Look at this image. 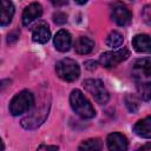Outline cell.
<instances>
[{"instance_id": "cell-1", "label": "cell", "mask_w": 151, "mask_h": 151, "mask_svg": "<svg viewBox=\"0 0 151 151\" xmlns=\"http://www.w3.org/2000/svg\"><path fill=\"white\" fill-rule=\"evenodd\" d=\"M70 104L72 110L78 114L79 117L84 119H91L96 116V111L91 103L85 98L83 92L80 90H73L70 94Z\"/></svg>"}, {"instance_id": "cell-2", "label": "cell", "mask_w": 151, "mask_h": 151, "mask_svg": "<svg viewBox=\"0 0 151 151\" xmlns=\"http://www.w3.org/2000/svg\"><path fill=\"white\" fill-rule=\"evenodd\" d=\"M34 105V96L28 90H22L17 93L9 103V112L12 116H20L29 111Z\"/></svg>"}, {"instance_id": "cell-3", "label": "cell", "mask_w": 151, "mask_h": 151, "mask_svg": "<svg viewBox=\"0 0 151 151\" xmlns=\"http://www.w3.org/2000/svg\"><path fill=\"white\" fill-rule=\"evenodd\" d=\"M55 72L57 76L68 83H72L77 80L80 76V68L76 60L71 58H64L55 65Z\"/></svg>"}, {"instance_id": "cell-4", "label": "cell", "mask_w": 151, "mask_h": 151, "mask_svg": "<svg viewBox=\"0 0 151 151\" xmlns=\"http://www.w3.org/2000/svg\"><path fill=\"white\" fill-rule=\"evenodd\" d=\"M84 87L94 98V100L98 104L104 105L109 101L110 94H109V91L106 90V87L104 86V83L101 80H99V79H86L84 81Z\"/></svg>"}, {"instance_id": "cell-5", "label": "cell", "mask_w": 151, "mask_h": 151, "mask_svg": "<svg viewBox=\"0 0 151 151\" xmlns=\"http://www.w3.org/2000/svg\"><path fill=\"white\" fill-rule=\"evenodd\" d=\"M48 109H50V104L48 103H45L39 109H35L29 116H27L24 119H21V126L24 129H26V130H34V129H37L47 118Z\"/></svg>"}, {"instance_id": "cell-6", "label": "cell", "mask_w": 151, "mask_h": 151, "mask_svg": "<svg viewBox=\"0 0 151 151\" xmlns=\"http://www.w3.org/2000/svg\"><path fill=\"white\" fill-rule=\"evenodd\" d=\"M129 57H130L129 50L126 47H123L117 51H110L103 53L99 57V64L106 68H111V67H116L122 61L126 60Z\"/></svg>"}, {"instance_id": "cell-7", "label": "cell", "mask_w": 151, "mask_h": 151, "mask_svg": "<svg viewBox=\"0 0 151 151\" xmlns=\"http://www.w3.org/2000/svg\"><path fill=\"white\" fill-rule=\"evenodd\" d=\"M132 74L136 80V84L140 83H150V76H151V60L150 57H145L142 59H138L133 64Z\"/></svg>"}, {"instance_id": "cell-8", "label": "cell", "mask_w": 151, "mask_h": 151, "mask_svg": "<svg viewBox=\"0 0 151 151\" xmlns=\"http://www.w3.org/2000/svg\"><path fill=\"white\" fill-rule=\"evenodd\" d=\"M111 17H112L113 21L119 26H126L132 20V13L130 12V9L126 6H124L122 4H116L112 7Z\"/></svg>"}, {"instance_id": "cell-9", "label": "cell", "mask_w": 151, "mask_h": 151, "mask_svg": "<svg viewBox=\"0 0 151 151\" xmlns=\"http://www.w3.org/2000/svg\"><path fill=\"white\" fill-rule=\"evenodd\" d=\"M106 144H107V149L110 151H126L127 146H129L126 137L124 134H122L120 132L110 133L107 136Z\"/></svg>"}, {"instance_id": "cell-10", "label": "cell", "mask_w": 151, "mask_h": 151, "mask_svg": "<svg viewBox=\"0 0 151 151\" xmlns=\"http://www.w3.org/2000/svg\"><path fill=\"white\" fill-rule=\"evenodd\" d=\"M42 14V7L38 2H32L29 4L22 12V25L28 26L31 25L34 20L40 18Z\"/></svg>"}, {"instance_id": "cell-11", "label": "cell", "mask_w": 151, "mask_h": 151, "mask_svg": "<svg viewBox=\"0 0 151 151\" xmlns=\"http://www.w3.org/2000/svg\"><path fill=\"white\" fill-rule=\"evenodd\" d=\"M53 42H54V47L59 52H67L72 45L71 34L66 29H59L54 35Z\"/></svg>"}, {"instance_id": "cell-12", "label": "cell", "mask_w": 151, "mask_h": 151, "mask_svg": "<svg viewBox=\"0 0 151 151\" xmlns=\"http://www.w3.org/2000/svg\"><path fill=\"white\" fill-rule=\"evenodd\" d=\"M14 15V5L7 0H0V26H8Z\"/></svg>"}, {"instance_id": "cell-13", "label": "cell", "mask_w": 151, "mask_h": 151, "mask_svg": "<svg viewBox=\"0 0 151 151\" xmlns=\"http://www.w3.org/2000/svg\"><path fill=\"white\" fill-rule=\"evenodd\" d=\"M51 38V31L46 24H40L35 26L32 31V40L38 44H46Z\"/></svg>"}, {"instance_id": "cell-14", "label": "cell", "mask_w": 151, "mask_h": 151, "mask_svg": "<svg viewBox=\"0 0 151 151\" xmlns=\"http://www.w3.org/2000/svg\"><path fill=\"white\" fill-rule=\"evenodd\" d=\"M133 132L142 138L149 139L151 137V117L149 116L142 120H138L133 125Z\"/></svg>"}, {"instance_id": "cell-15", "label": "cell", "mask_w": 151, "mask_h": 151, "mask_svg": "<svg viewBox=\"0 0 151 151\" xmlns=\"http://www.w3.org/2000/svg\"><path fill=\"white\" fill-rule=\"evenodd\" d=\"M132 46L139 53H150V37L147 34H137L132 39Z\"/></svg>"}, {"instance_id": "cell-16", "label": "cell", "mask_w": 151, "mask_h": 151, "mask_svg": "<svg viewBox=\"0 0 151 151\" xmlns=\"http://www.w3.org/2000/svg\"><path fill=\"white\" fill-rule=\"evenodd\" d=\"M74 48H76V52L78 54H81V55L88 54L94 48V41L91 38L80 37V38L77 39V41L74 44Z\"/></svg>"}, {"instance_id": "cell-17", "label": "cell", "mask_w": 151, "mask_h": 151, "mask_svg": "<svg viewBox=\"0 0 151 151\" xmlns=\"http://www.w3.org/2000/svg\"><path fill=\"white\" fill-rule=\"evenodd\" d=\"M103 147V143L100 138H88L83 140L79 146L78 150L79 151H100Z\"/></svg>"}, {"instance_id": "cell-18", "label": "cell", "mask_w": 151, "mask_h": 151, "mask_svg": "<svg viewBox=\"0 0 151 151\" xmlns=\"http://www.w3.org/2000/svg\"><path fill=\"white\" fill-rule=\"evenodd\" d=\"M105 42H106V45H107L109 47H111V48H117V47L122 46V44H123V35H122L119 32L113 31V32H111V33L107 35Z\"/></svg>"}, {"instance_id": "cell-19", "label": "cell", "mask_w": 151, "mask_h": 151, "mask_svg": "<svg viewBox=\"0 0 151 151\" xmlns=\"http://www.w3.org/2000/svg\"><path fill=\"white\" fill-rule=\"evenodd\" d=\"M124 100H125V105H126V107H127V110L130 112L134 113V112L138 111V109H139V99L134 94H127Z\"/></svg>"}, {"instance_id": "cell-20", "label": "cell", "mask_w": 151, "mask_h": 151, "mask_svg": "<svg viewBox=\"0 0 151 151\" xmlns=\"http://www.w3.org/2000/svg\"><path fill=\"white\" fill-rule=\"evenodd\" d=\"M137 90H138L140 97L145 101H149L150 100V98H151V86H150V83H140V84H137Z\"/></svg>"}, {"instance_id": "cell-21", "label": "cell", "mask_w": 151, "mask_h": 151, "mask_svg": "<svg viewBox=\"0 0 151 151\" xmlns=\"http://www.w3.org/2000/svg\"><path fill=\"white\" fill-rule=\"evenodd\" d=\"M53 21L55 24H58V25H63V24H65L67 21V15L65 13H63V12H57L53 15Z\"/></svg>"}, {"instance_id": "cell-22", "label": "cell", "mask_w": 151, "mask_h": 151, "mask_svg": "<svg viewBox=\"0 0 151 151\" xmlns=\"http://www.w3.org/2000/svg\"><path fill=\"white\" fill-rule=\"evenodd\" d=\"M19 35H20V32H19L18 29H14V31L9 32V34L7 35V42H8V44L15 42V41L19 39Z\"/></svg>"}, {"instance_id": "cell-23", "label": "cell", "mask_w": 151, "mask_h": 151, "mask_svg": "<svg viewBox=\"0 0 151 151\" xmlns=\"http://www.w3.org/2000/svg\"><path fill=\"white\" fill-rule=\"evenodd\" d=\"M37 151H58V146L55 145H46V144H41Z\"/></svg>"}, {"instance_id": "cell-24", "label": "cell", "mask_w": 151, "mask_h": 151, "mask_svg": "<svg viewBox=\"0 0 151 151\" xmlns=\"http://www.w3.org/2000/svg\"><path fill=\"white\" fill-rule=\"evenodd\" d=\"M142 15L144 17V20L146 21V24L150 25V18H151V15H150V5H146V6L144 7Z\"/></svg>"}, {"instance_id": "cell-25", "label": "cell", "mask_w": 151, "mask_h": 151, "mask_svg": "<svg viewBox=\"0 0 151 151\" xmlns=\"http://www.w3.org/2000/svg\"><path fill=\"white\" fill-rule=\"evenodd\" d=\"M9 84H11V80H8V79L0 81V91H1V90H4V88H6V87H7Z\"/></svg>"}, {"instance_id": "cell-26", "label": "cell", "mask_w": 151, "mask_h": 151, "mask_svg": "<svg viewBox=\"0 0 151 151\" xmlns=\"http://www.w3.org/2000/svg\"><path fill=\"white\" fill-rule=\"evenodd\" d=\"M137 151H151V144L150 143H146L145 145H143L142 147H139Z\"/></svg>"}, {"instance_id": "cell-27", "label": "cell", "mask_w": 151, "mask_h": 151, "mask_svg": "<svg viewBox=\"0 0 151 151\" xmlns=\"http://www.w3.org/2000/svg\"><path fill=\"white\" fill-rule=\"evenodd\" d=\"M52 4L55 5V6H60V5H65V4H67V1H52Z\"/></svg>"}, {"instance_id": "cell-28", "label": "cell", "mask_w": 151, "mask_h": 151, "mask_svg": "<svg viewBox=\"0 0 151 151\" xmlns=\"http://www.w3.org/2000/svg\"><path fill=\"white\" fill-rule=\"evenodd\" d=\"M4 149H5V145H4V143H2V140L0 138V151H4Z\"/></svg>"}]
</instances>
